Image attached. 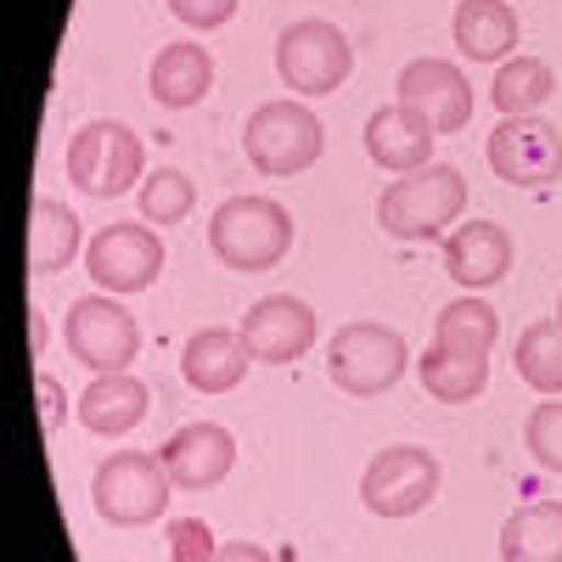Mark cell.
Segmentation results:
<instances>
[{"instance_id":"obj_32","label":"cell","mask_w":562,"mask_h":562,"mask_svg":"<svg viewBox=\"0 0 562 562\" xmlns=\"http://www.w3.org/2000/svg\"><path fill=\"white\" fill-rule=\"evenodd\" d=\"M214 562H276L265 546H254V540H225L220 551H214Z\"/></svg>"},{"instance_id":"obj_24","label":"cell","mask_w":562,"mask_h":562,"mask_svg":"<svg viewBox=\"0 0 562 562\" xmlns=\"http://www.w3.org/2000/svg\"><path fill=\"white\" fill-rule=\"evenodd\" d=\"M557 90V74L546 57H506L490 79V108L501 119H524V113H540Z\"/></svg>"},{"instance_id":"obj_7","label":"cell","mask_w":562,"mask_h":562,"mask_svg":"<svg viewBox=\"0 0 562 562\" xmlns=\"http://www.w3.org/2000/svg\"><path fill=\"white\" fill-rule=\"evenodd\" d=\"M326 147V130L310 102H259L243 124V153L259 175H304Z\"/></svg>"},{"instance_id":"obj_6","label":"cell","mask_w":562,"mask_h":562,"mask_svg":"<svg viewBox=\"0 0 562 562\" xmlns=\"http://www.w3.org/2000/svg\"><path fill=\"white\" fill-rule=\"evenodd\" d=\"M276 74L299 102L333 97V90L355 74V45L338 23L326 18H299L276 34Z\"/></svg>"},{"instance_id":"obj_9","label":"cell","mask_w":562,"mask_h":562,"mask_svg":"<svg viewBox=\"0 0 562 562\" xmlns=\"http://www.w3.org/2000/svg\"><path fill=\"white\" fill-rule=\"evenodd\" d=\"M164 237H153L147 220H113L102 225L97 237L85 243V270L102 293L130 299V293H147L153 281L164 276Z\"/></svg>"},{"instance_id":"obj_27","label":"cell","mask_w":562,"mask_h":562,"mask_svg":"<svg viewBox=\"0 0 562 562\" xmlns=\"http://www.w3.org/2000/svg\"><path fill=\"white\" fill-rule=\"evenodd\" d=\"M135 203H140V220L147 225H180L186 214H192V203H198V186H192V175L186 169H153L147 180L135 186Z\"/></svg>"},{"instance_id":"obj_2","label":"cell","mask_w":562,"mask_h":562,"mask_svg":"<svg viewBox=\"0 0 562 562\" xmlns=\"http://www.w3.org/2000/svg\"><path fill=\"white\" fill-rule=\"evenodd\" d=\"M293 248V214L281 209L276 198H225L209 220V254L225 270L259 276L270 265H281Z\"/></svg>"},{"instance_id":"obj_20","label":"cell","mask_w":562,"mask_h":562,"mask_svg":"<svg viewBox=\"0 0 562 562\" xmlns=\"http://www.w3.org/2000/svg\"><path fill=\"white\" fill-rule=\"evenodd\" d=\"M450 29H456V52L473 63H506L518 52V34H524L518 12L506 0H461Z\"/></svg>"},{"instance_id":"obj_21","label":"cell","mask_w":562,"mask_h":562,"mask_svg":"<svg viewBox=\"0 0 562 562\" xmlns=\"http://www.w3.org/2000/svg\"><path fill=\"white\" fill-rule=\"evenodd\" d=\"M79 214L63 203V198H34L29 209V270L34 276H57L74 265L79 254Z\"/></svg>"},{"instance_id":"obj_10","label":"cell","mask_w":562,"mask_h":562,"mask_svg":"<svg viewBox=\"0 0 562 562\" xmlns=\"http://www.w3.org/2000/svg\"><path fill=\"white\" fill-rule=\"evenodd\" d=\"M63 344L85 371H130L140 355V321L113 293H90V299L68 304Z\"/></svg>"},{"instance_id":"obj_4","label":"cell","mask_w":562,"mask_h":562,"mask_svg":"<svg viewBox=\"0 0 562 562\" xmlns=\"http://www.w3.org/2000/svg\"><path fill=\"white\" fill-rule=\"evenodd\" d=\"M326 371L349 400H378L411 371V344L383 321H349L326 344Z\"/></svg>"},{"instance_id":"obj_14","label":"cell","mask_w":562,"mask_h":562,"mask_svg":"<svg viewBox=\"0 0 562 562\" xmlns=\"http://www.w3.org/2000/svg\"><path fill=\"white\" fill-rule=\"evenodd\" d=\"M164 473L175 490H214L231 479V467H237V439H231V428H220V422H186V428H175L158 450Z\"/></svg>"},{"instance_id":"obj_33","label":"cell","mask_w":562,"mask_h":562,"mask_svg":"<svg viewBox=\"0 0 562 562\" xmlns=\"http://www.w3.org/2000/svg\"><path fill=\"white\" fill-rule=\"evenodd\" d=\"M45 338H52V333H45V315H40V310H29V355H34V360L45 355Z\"/></svg>"},{"instance_id":"obj_26","label":"cell","mask_w":562,"mask_h":562,"mask_svg":"<svg viewBox=\"0 0 562 562\" xmlns=\"http://www.w3.org/2000/svg\"><path fill=\"white\" fill-rule=\"evenodd\" d=\"M512 366H518V378L529 389H540L546 400L562 394V321H535L524 326V338L512 344Z\"/></svg>"},{"instance_id":"obj_19","label":"cell","mask_w":562,"mask_h":562,"mask_svg":"<svg viewBox=\"0 0 562 562\" xmlns=\"http://www.w3.org/2000/svg\"><path fill=\"white\" fill-rule=\"evenodd\" d=\"M147 90L158 108H198L214 90V57L203 52L198 40H175L153 57L147 68Z\"/></svg>"},{"instance_id":"obj_28","label":"cell","mask_w":562,"mask_h":562,"mask_svg":"<svg viewBox=\"0 0 562 562\" xmlns=\"http://www.w3.org/2000/svg\"><path fill=\"white\" fill-rule=\"evenodd\" d=\"M524 445H529V456L546 467V473L562 479V400H540V405L529 411Z\"/></svg>"},{"instance_id":"obj_12","label":"cell","mask_w":562,"mask_h":562,"mask_svg":"<svg viewBox=\"0 0 562 562\" xmlns=\"http://www.w3.org/2000/svg\"><path fill=\"white\" fill-rule=\"evenodd\" d=\"M394 102L422 113L434 124V135L467 130V124H473V108H479L461 63H450V57H411L400 68V79H394Z\"/></svg>"},{"instance_id":"obj_23","label":"cell","mask_w":562,"mask_h":562,"mask_svg":"<svg viewBox=\"0 0 562 562\" xmlns=\"http://www.w3.org/2000/svg\"><path fill=\"white\" fill-rule=\"evenodd\" d=\"M416 378L422 389H428V400L439 405H467V400H479L490 389V360L484 355H456V349H439L428 344L416 360Z\"/></svg>"},{"instance_id":"obj_5","label":"cell","mask_w":562,"mask_h":562,"mask_svg":"<svg viewBox=\"0 0 562 562\" xmlns=\"http://www.w3.org/2000/svg\"><path fill=\"white\" fill-rule=\"evenodd\" d=\"M169 473L164 461L147 456V450H113L102 456L97 479H90V506L97 518L113 524V529H147L169 512Z\"/></svg>"},{"instance_id":"obj_22","label":"cell","mask_w":562,"mask_h":562,"mask_svg":"<svg viewBox=\"0 0 562 562\" xmlns=\"http://www.w3.org/2000/svg\"><path fill=\"white\" fill-rule=\"evenodd\" d=\"M501 562H562V501H529L501 524Z\"/></svg>"},{"instance_id":"obj_29","label":"cell","mask_w":562,"mask_h":562,"mask_svg":"<svg viewBox=\"0 0 562 562\" xmlns=\"http://www.w3.org/2000/svg\"><path fill=\"white\" fill-rule=\"evenodd\" d=\"M214 529L203 518H175L169 524V562H214Z\"/></svg>"},{"instance_id":"obj_17","label":"cell","mask_w":562,"mask_h":562,"mask_svg":"<svg viewBox=\"0 0 562 562\" xmlns=\"http://www.w3.org/2000/svg\"><path fill=\"white\" fill-rule=\"evenodd\" d=\"M147 405H153V394L135 371H97L79 394V428L102 434V439H124L130 428L147 422Z\"/></svg>"},{"instance_id":"obj_15","label":"cell","mask_w":562,"mask_h":562,"mask_svg":"<svg viewBox=\"0 0 562 562\" xmlns=\"http://www.w3.org/2000/svg\"><path fill=\"white\" fill-rule=\"evenodd\" d=\"M445 270H450L456 288L490 293L512 270V231L501 220H461L445 237Z\"/></svg>"},{"instance_id":"obj_3","label":"cell","mask_w":562,"mask_h":562,"mask_svg":"<svg viewBox=\"0 0 562 562\" xmlns=\"http://www.w3.org/2000/svg\"><path fill=\"white\" fill-rule=\"evenodd\" d=\"M74 192L85 198H124L135 192L140 180H147V147H140V135L119 119H90L74 130L68 140V158H63Z\"/></svg>"},{"instance_id":"obj_1","label":"cell","mask_w":562,"mask_h":562,"mask_svg":"<svg viewBox=\"0 0 562 562\" xmlns=\"http://www.w3.org/2000/svg\"><path fill=\"white\" fill-rule=\"evenodd\" d=\"M461 209H467L461 169L428 164V169L394 175V186L378 198V225L383 237H400V243H434L461 220Z\"/></svg>"},{"instance_id":"obj_18","label":"cell","mask_w":562,"mask_h":562,"mask_svg":"<svg viewBox=\"0 0 562 562\" xmlns=\"http://www.w3.org/2000/svg\"><path fill=\"white\" fill-rule=\"evenodd\" d=\"M248 371H254V355H248L243 333H231V326H203L180 349V378L198 394H231Z\"/></svg>"},{"instance_id":"obj_25","label":"cell","mask_w":562,"mask_h":562,"mask_svg":"<svg viewBox=\"0 0 562 562\" xmlns=\"http://www.w3.org/2000/svg\"><path fill=\"white\" fill-rule=\"evenodd\" d=\"M495 338H501V315H495V304L479 299V293L450 299V304L439 310V321H434V344H439V349H456V355H484V360H490Z\"/></svg>"},{"instance_id":"obj_31","label":"cell","mask_w":562,"mask_h":562,"mask_svg":"<svg viewBox=\"0 0 562 562\" xmlns=\"http://www.w3.org/2000/svg\"><path fill=\"white\" fill-rule=\"evenodd\" d=\"M34 394H40V422H45V434H57V428H63V416H68V394H63V383L52 378V371H34Z\"/></svg>"},{"instance_id":"obj_13","label":"cell","mask_w":562,"mask_h":562,"mask_svg":"<svg viewBox=\"0 0 562 562\" xmlns=\"http://www.w3.org/2000/svg\"><path fill=\"white\" fill-rule=\"evenodd\" d=\"M243 344L259 366H293L315 344V310L299 293H265L259 304L243 310Z\"/></svg>"},{"instance_id":"obj_16","label":"cell","mask_w":562,"mask_h":562,"mask_svg":"<svg viewBox=\"0 0 562 562\" xmlns=\"http://www.w3.org/2000/svg\"><path fill=\"white\" fill-rule=\"evenodd\" d=\"M434 140H439L434 124L422 113H411V108H400V102H389V108H378L366 119V158L378 169H389V175L428 169L434 164Z\"/></svg>"},{"instance_id":"obj_34","label":"cell","mask_w":562,"mask_h":562,"mask_svg":"<svg viewBox=\"0 0 562 562\" xmlns=\"http://www.w3.org/2000/svg\"><path fill=\"white\" fill-rule=\"evenodd\" d=\"M557 321H562V293H557Z\"/></svg>"},{"instance_id":"obj_11","label":"cell","mask_w":562,"mask_h":562,"mask_svg":"<svg viewBox=\"0 0 562 562\" xmlns=\"http://www.w3.org/2000/svg\"><path fill=\"white\" fill-rule=\"evenodd\" d=\"M490 169L506 186H524V192H546L562 180V130L540 113L524 119H501L490 130Z\"/></svg>"},{"instance_id":"obj_30","label":"cell","mask_w":562,"mask_h":562,"mask_svg":"<svg viewBox=\"0 0 562 562\" xmlns=\"http://www.w3.org/2000/svg\"><path fill=\"white\" fill-rule=\"evenodd\" d=\"M169 12L186 29H225L231 18H237V0H169Z\"/></svg>"},{"instance_id":"obj_8","label":"cell","mask_w":562,"mask_h":562,"mask_svg":"<svg viewBox=\"0 0 562 562\" xmlns=\"http://www.w3.org/2000/svg\"><path fill=\"white\" fill-rule=\"evenodd\" d=\"M439 456L428 445H389L366 461L360 479V506L378 512V518H416L428 512L439 495Z\"/></svg>"}]
</instances>
